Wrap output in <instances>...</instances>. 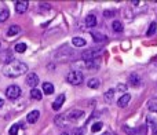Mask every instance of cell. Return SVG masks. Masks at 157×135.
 I'll use <instances>...</instances> for the list:
<instances>
[{
	"instance_id": "cell-1",
	"label": "cell",
	"mask_w": 157,
	"mask_h": 135,
	"mask_svg": "<svg viewBox=\"0 0 157 135\" xmlns=\"http://www.w3.org/2000/svg\"><path fill=\"white\" fill-rule=\"evenodd\" d=\"M28 72V65L24 62H11L3 68V73L7 77H18Z\"/></svg>"
},
{
	"instance_id": "cell-2",
	"label": "cell",
	"mask_w": 157,
	"mask_h": 135,
	"mask_svg": "<svg viewBox=\"0 0 157 135\" xmlns=\"http://www.w3.org/2000/svg\"><path fill=\"white\" fill-rule=\"evenodd\" d=\"M66 80H68V83L73 84V86H78V84L83 83L84 76H83V73L78 72V70H73V72H69L68 73Z\"/></svg>"
},
{
	"instance_id": "cell-3",
	"label": "cell",
	"mask_w": 157,
	"mask_h": 135,
	"mask_svg": "<svg viewBox=\"0 0 157 135\" xmlns=\"http://www.w3.org/2000/svg\"><path fill=\"white\" fill-rule=\"evenodd\" d=\"M101 50H97V48H91V50H86V51L81 54V58H83L86 62L88 61H92V60H97L98 57L101 55Z\"/></svg>"
},
{
	"instance_id": "cell-4",
	"label": "cell",
	"mask_w": 157,
	"mask_h": 135,
	"mask_svg": "<svg viewBox=\"0 0 157 135\" xmlns=\"http://www.w3.org/2000/svg\"><path fill=\"white\" fill-rule=\"evenodd\" d=\"M6 95H7L10 99H17V98L21 95V88L18 86H10L6 90Z\"/></svg>"
},
{
	"instance_id": "cell-5",
	"label": "cell",
	"mask_w": 157,
	"mask_h": 135,
	"mask_svg": "<svg viewBox=\"0 0 157 135\" xmlns=\"http://www.w3.org/2000/svg\"><path fill=\"white\" fill-rule=\"evenodd\" d=\"M83 116H84L83 110H80V109H73V110H71L66 114V119H68L69 122H77V120H80Z\"/></svg>"
},
{
	"instance_id": "cell-6",
	"label": "cell",
	"mask_w": 157,
	"mask_h": 135,
	"mask_svg": "<svg viewBox=\"0 0 157 135\" xmlns=\"http://www.w3.org/2000/svg\"><path fill=\"white\" fill-rule=\"evenodd\" d=\"M25 83H26L29 87H33V88H35V87L39 84V76L36 75V73H33V72L28 73V76H26V80H25Z\"/></svg>"
},
{
	"instance_id": "cell-7",
	"label": "cell",
	"mask_w": 157,
	"mask_h": 135,
	"mask_svg": "<svg viewBox=\"0 0 157 135\" xmlns=\"http://www.w3.org/2000/svg\"><path fill=\"white\" fill-rule=\"evenodd\" d=\"M0 58H2V61L4 64H11L14 61V55H13V51L11 50H4V51L0 54Z\"/></svg>"
},
{
	"instance_id": "cell-8",
	"label": "cell",
	"mask_w": 157,
	"mask_h": 135,
	"mask_svg": "<svg viewBox=\"0 0 157 135\" xmlns=\"http://www.w3.org/2000/svg\"><path fill=\"white\" fill-rule=\"evenodd\" d=\"M65 94H61V95H58L57 97V99L54 101V103H52V109L54 110H59L61 108H62V105H63V102H65Z\"/></svg>"
},
{
	"instance_id": "cell-9",
	"label": "cell",
	"mask_w": 157,
	"mask_h": 135,
	"mask_svg": "<svg viewBox=\"0 0 157 135\" xmlns=\"http://www.w3.org/2000/svg\"><path fill=\"white\" fill-rule=\"evenodd\" d=\"M28 7H29V3H28V2H17V3H15V11H17L18 14L26 13Z\"/></svg>"
},
{
	"instance_id": "cell-10",
	"label": "cell",
	"mask_w": 157,
	"mask_h": 135,
	"mask_svg": "<svg viewBox=\"0 0 157 135\" xmlns=\"http://www.w3.org/2000/svg\"><path fill=\"white\" fill-rule=\"evenodd\" d=\"M39 117H40V112H39V110H32V112H29V113H28L26 120H28V123L33 124V123H36L39 120Z\"/></svg>"
},
{
	"instance_id": "cell-11",
	"label": "cell",
	"mask_w": 157,
	"mask_h": 135,
	"mask_svg": "<svg viewBox=\"0 0 157 135\" xmlns=\"http://www.w3.org/2000/svg\"><path fill=\"white\" fill-rule=\"evenodd\" d=\"M130 101H131V95L130 94H124V95L120 97L119 101H117V105H119L120 108H125V106L130 103Z\"/></svg>"
},
{
	"instance_id": "cell-12",
	"label": "cell",
	"mask_w": 157,
	"mask_h": 135,
	"mask_svg": "<svg viewBox=\"0 0 157 135\" xmlns=\"http://www.w3.org/2000/svg\"><path fill=\"white\" fill-rule=\"evenodd\" d=\"M128 83H131V86H134V87H138L141 84V77L136 73H131L130 77H128Z\"/></svg>"
},
{
	"instance_id": "cell-13",
	"label": "cell",
	"mask_w": 157,
	"mask_h": 135,
	"mask_svg": "<svg viewBox=\"0 0 157 135\" xmlns=\"http://www.w3.org/2000/svg\"><path fill=\"white\" fill-rule=\"evenodd\" d=\"M91 36L97 43H103V41H106V39H108L105 35H102V33H99V32H92Z\"/></svg>"
},
{
	"instance_id": "cell-14",
	"label": "cell",
	"mask_w": 157,
	"mask_h": 135,
	"mask_svg": "<svg viewBox=\"0 0 157 135\" xmlns=\"http://www.w3.org/2000/svg\"><path fill=\"white\" fill-rule=\"evenodd\" d=\"M86 25H87V28H94L95 25H97V17L95 15H87V18H86Z\"/></svg>"
},
{
	"instance_id": "cell-15",
	"label": "cell",
	"mask_w": 157,
	"mask_h": 135,
	"mask_svg": "<svg viewBox=\"0 0 157 135\" xmlns=\"http://www.w3.org/2000/svg\"><path fill=\"white\" fill-rule=\"evenodd\" d=\"M43 92L46 95L54 94V86L51 83H43Z\"/></svg>"
},
{
	"instance_id": "cell-16",
	"label": "cell",
	"mask_w": 157,
	"mask_h": 135,
	"mask_svg": "<svg viewBox=\"0 0 157 135\" xmlns=\"http://www.w3.org/2000/svg\"><path fill=\"white\" fill-rule=\"evenodd\" d=\"M10 17V11L6 7H0V22L7 21V18Z\"/></svg>"
},
{
	"instance_id": "cell-17",
	"label": "cell",
	"mask_w": 157,
	"mask_h": 135,
	"mask_svg": "<svg viewBox=\"0 0 157 135\" xmlns=\"http://www.w3.org/2000/svg\"><path fill=\"white\" fill-rule=\"evenodd\" d=\"M147 124L150 125V128H152V135H157V123L155 119H152V117H147Z\"/></svg>"
},
{
	"instance_id": "cell-18",
	"label": "cell",
	"mask_w": 157,
	"mask_h": 135,
	"mask_svg": "<svg viewBox=\"0 0 157 135\" xmlns=\"http://www.w3.org/2000/svg\"><path fill=\"white\" fill-rule=\"evenodd\" d=\"M72 44L75 47H84L86 46V40L83 37H73L72 39Z\"/></svg>"
},
{
	"instance_id": "cell-19",
	"label": "cell",
	"mask_w": 157,
	"mask_h": 135,
	"mask_svg": "<svg viewBox=\"0 0 157 135\" xmlns=\"http://www.w3.org/2000/svg\"><path fill=\"white\" fill-rule=\"evenodd\" d=\"M19 26L18 25H13V26H10V29H8V32H7V36L8 37H13V36H15V35H18L19 33Z\"/></svg>"
},
{
	"instance_id": "cell-20",
	"label": "cell",
	"mask_w": 157,
	"mask_h": 135,
	"mask_svg": "<svg viewBox=\"0 0 157 135\" xmlns=\"http://www.w3.org/2000/svg\"><path fill=\"white\" fill-rule=\"evenodd\" d=\"M30 97H32L33 99H36V101H40L41 98H43V94H41V91H40V90H37V88H33L32 91H30Z\"/></svg>"
},
{
	"instance_id": "cell-21",
	"label": "cell",
	"mask_w": 157,
	"mask_h": 135,
	"mask_svg": "<svg viewBox=\"0 0 157 135\" xmlns=\"http://www.w3.org/2000/svg\"><path fill=\"white\" fill-rule=\"evenodd\" d=\"M86 66L88 68V69H98L99 68V60H92V61H88V62H86Z\"/></svg>"
},
{
	"instance_id": "cell-22",
	"label": "cell",
	"mask_w": 157,
	"mask_h": 135,
	"mask_svg": "<svg viewBox=\"0 0 157 135\" xmlns=\"http://www.w3.org/2000/svg\"><path fill=\"white\" fill-rule=\"evenodd\" d=\"M147 109L153 113H157V99H150L147 102Z\"/></svg>"
},
{
	"instance_id": "cell-23",
	"label": "cell",
	"mask_w": 157,
	"mask_h": 135,
	"mask_svg": "<svg viewBox=\"0 0 157 135\" xmlns=\"http://www.w3.org/2000/svg\"><path fill=\"white\" fill-rule=\"evenodd\" d=\"M112 28H113L114 32H123V29H124V26H123V24L120 21H113Z\"/></svg>"
},
{
	"instance_id": "cell-24",
	"label": "cell",
	"mask_w": 157,
	"mask_h": 135,
	"mask_svg": "<svg viewBox=\"0 0 157 135\" xmlns=\"http://www.w3.org/2000/svg\"><path fill=\"white\" fill-rule=\"evenodd\" d=\"M99 80H98V79H90L88 80V83H87V86L90 87V88H98V87H99Z\"/></svg>"
},
{
	"instance_id": "cell-25",
	"label": "cell",
	"mask_w": 157,
	"mask_h": 135,
	"mask_svg": "<svg viewBox=\"0 0 157 135\" xmlns=\"http://www.w3.org/2000/svg\"><path fill=\"white\" fill-rule=\"evenodd\" d=\"M14 50H15L17 52H21V54H22V52L26 51V44H25V43H17L15 47H14Z\"/></svg>"
},
{
	"instance_id": "cell-26",
	"label": "cell",
	"mask_w": 157,
	"mask_h": 135,
	"mask_svg": "<svg viewBox=\"0 0 157 135\" xmlns=\"http://www.w3.org/2000/svg\"><path fill=\"white\" fill-rule=\"evenodd\" d=\"M156 30H157V24L156 22H152L149 29H147V32H146V36H153L156 33Z\"/></svg>"
},
{
	"instance_id": "cell-27",
	"label": "cell",
	"mask_w": 157,
	"mask_h": 135,
	"mask_svg": "<svg viewBox=\"0 0 157 135\" xmlns=\"http://www.w3.org/2000/svg\"><path fill=\"white\" fill-rule=\"evenodd\" d=\"M113 97H114V90H108V91L105 92V95H103L106 102H110V101L113 99Z\"/></svg>"
},
{
	"instance_id": "cell-28",
	"label": "cell",
	"mask_w": 157,
	"mask_h": 135,
	"mask_svg": "<svg viewBox=\"0 0 157 135\" xmlns=\"http://www.w3.org/2000/svg\"><path fill=\"white\" fill-rule=\"evenodd\" d=\"M123 131H124L127 135H138V131L136 130H132V128H130L128 125H123Z\"/></svg>"
},
{
	"instance_id": "cell-29",
	"label": "cell",
	"mask_w": 157,
	"mask_h": 135,
	"mask_svg": "<svg viewBox=\"0 0 157 135\" xmlns=\"http://www.w3.org/2000/svg\"><path fill=\"white\" fill-rule=\"evenodd\" d=\"M102 127H103V124L101 122L94 123V124H92V127H91V131H92V133H98V131L102 130Z\"/></svg>"
},
{
	"instance_id": "cell-30",
	"label": "cell",
	"mask_w": 157,
	"mask_h": 135,
	"mask_svg": "<svg viewBox=\"0 0 157 135\" xmlns=\"http://www.w3.org/2000/svg\"><path fill=\"white\" fill-rule=\"evenodd\" d=\"M19 127H22V124H14V125H11V128H10V135H17V134H18Z\"/></svg>"
},
{
	"instance_id": "cell-31",
	"label": "cell",
	"mask_w": 157,
	"mask_h": 135,
	"mask_svg": "<svg viewBox=\"0 0 157 135\" xmlns=\"http://www.w3.org/2000/svg\"><path fill=\"white\" fill-rule=\"evenodd\" d=\"M114 14H116V11H113V10H106L105 13H103V15H105L106 18H110V17H113Z\"/></svg>"
},
{
	"instance_id": "cell-32",
	"label": "cell",
	"mask_w": 157,
	"mask_h": 135,
	"mask_svg": "<svg viewBox=\"0 0 157 135\" xmlns=\"http://www.w3.org/2000/svg\"><path fill=\"white\" fill-rule=\"evenodd\" d=\"M73 135H84V130L83 128H75Z\"/></svg>"
},
{
	"instance_id": "cell-33",
	"label": "cell",
	"mask_w": 157,
	"mask_h": 135,
	"mask_svg": "<svg viewBox=\"0 0 157 135\" xmlns=\"http://www.w3.org/2000/svg\"><path fill=\"white\" fill-rule=\"evenodd\" d=\"M117 90H120V91H125V90H127V86H124V84H119V86H117Z\"/></svg>"
},
{
	"instance_id": "cell-34",
	"label": "cell",
	"mask_w": 157,
	"mask_h": 135,
	"mask_svg": "<svg viewBox=\"0 0 157 135\" xmlns=\"http://www.w3.org/2000/svg\"><path fill=\"white\" fill-rule=\"evenodd\" d=\"M102 135H116L114 133H110V131H108V133H103Z\"/></svg>"
},
{
	"instance_id": "cell-35",
	"label": "cell",
	"mask_w": 157,
	"mask_h": 135,
	"mask_svg": "<svg viewBox=\"0 0 157 135\" xmlns=\"http://www.w3.org/2000/svg\"><path fill=\"white\" fill-rule=\"evenodd\" d=\"M3 105H4V101H3V99H2V98H0V109H2V108H3Z\"/></svg>"
},
{
	"instance_id": "cell-36",
	"label": "cell",
	"mask_w": 157,
	"mask_h": 135,
	"mask_svg": "<svg viewBox=\"0 0 157 135\" xmlns=\"http://www.w3.org/2000/svg\"><path fill=\"white\" fill-rule=\"evenodd\" d=\"M61 135H69L68 133H62V134H61Z\"/></svg>"
}]
</instances>
